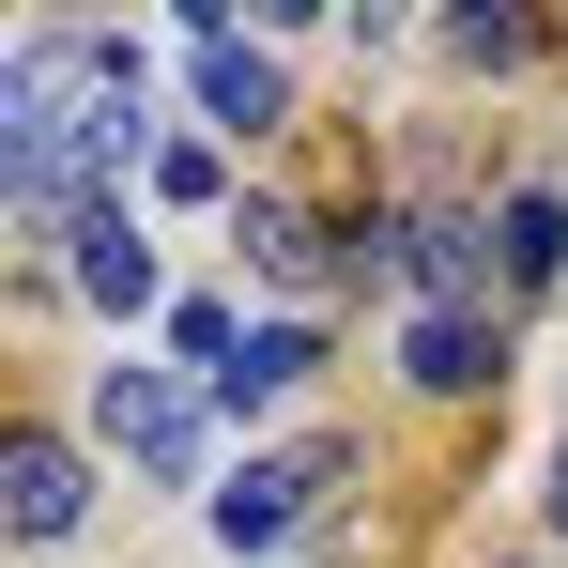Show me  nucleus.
Wrapping results in <instances>:
<instances>
[{
	"instance_id": "nucleus-1",
	"label": "nucleus",
	"mask_w": 568,
	"mask_h": 568,
	"mask_svg": "<svg viewBox=\"0 0 568 568\" xmlns=\"http://www.w3.org/2000/svg\"><path fill=\"white\" fill-rule=\"evenodd\" d=\"M93 430H108L139 476H200V399H185L170 369H93Z\"/></svg>"
},
{
	"instance_id": "nucleus-2",
	"label": "nucleus",
	"mask_w": 568,
	"mask_h": 568,
	"mask_svg": "<svg viewBox=\"0 0 568 568\" xmlns=\"http://www.w3.org/2000/svg\"><path fill=\"white\" fill-rule=\"evenodd\" d=\"M0 507H16V538H78V507H93V476H78V446L16 430V446H0Z\"/></svg>"
},
{
	"instance_id": "nucleus-3",
	"label": "nucleus",
	"mask_w": 568,
	"mask_h": 568,
	"mask_svg": "<svg viewBox=\"0 0 568 568\" xmlns=\"http://www.w3.org/2000/svg\"><path fill=\"white\" fill-rule=\"evenodd\" d=\"M200 123H231V139H262V123H292L277 62H262V47H231V31H200Z\"/></svg>"
},
{
	"instance_id": "nucleus-4",
	"label": "nucleus",
	"mask_w": 568,
	"mask_h": 568,
	"mask_svg": "<svg viewBox=\"0 0 568 568\" xmlns=\"http://www.w3.org/2000/svg\"><path fill=\"white\" fill-rule=\"evenodd\" d=\"M323 491V462H246V476H215V538L231 554H262V538H292V507Z\"/></svg>"
},
{
	"instance_id": "nucleus-5",
	"label": "nucleus",
	"mask_w": 568,
	"mask_h": 568,
	"mask_svg": "<svg viewBox=\"0 0 568 568\" xmlns=\"http://www.w3.org/2000/svg\"><path fill=\"white\" fill-rule=\"evenodd\" d=\"M78 292H93L108 323L154 307V246H139V215H78Z\"/></svg>"
},
{
	"instance_id": "nucleus-6",
	"label": "nucleus",
	"mask_w": 568,
	"mask_h": 568,
	"mask_svg": "<svg viewBox=\"0 0 568 568\" xmlns=\"http://www.w3.org/2000/svg\"><path fill=\"white\" fill-rule=\"evenodd\" d=\"M491 369H507V354H491L476 307H430V323H415V384H430V399H476Z\"/></svg>"
},
{
	"instance_id": "nucleus-7",
	"label": "nucleus",
	"mask_w": 568,
	"mask_h": 568,
	"mask_svg": "<svg viewBox=\"0 0 568 568\" xmlns=\"http://www.w3.org/2000/svg\"><path fill=\"white\" fill-rule=\"evenodd\" d=\"M231 246H246V277H277V292L323 277V231H307L292 200H246V215H231Z\"/></svg>"
},
{
	"instance_id": "nucleus-8",
	"label": "nucleus",
	"mask_w": 568,
	"mask_h": 568,
	"mask_svg": "<svg viewBox=\"0 0 568 568\" xmlns=\"http://www.w3.org/2000/svg\"><path fill=\"white\" fill-rule=\"evenodd\" d=\"M323 369V338H307V323H262V338H246V369L215 384V399H231V415H246V399H292V384Z\"/></svg>"
},
{
	"instance_id": "nucleus-9",
	"label": "nucleus",
	"mask_w": 568,
	"mask_h": 568,
	"mask_svg": "<svg viewBox=\"0 0 568 568\" xmlns=\"http://www.w3.org/2000/svg\"><path fill=\"white\" fill-rule=\"evenodd\" d=\"M491 231H507V277H523V292H538V277H554V262H568V215H554V200H538V185L507 200Z\"/></svg>"
},
{
	"instance_id": "nucleus-10",
	"label": "nucleus",
	"mask_w": 568,
	"mask_h": 568,
	"mask_svg": "<svg viewBox=\"0 0 568 568\" xmlns=\"http://www.w3.org/2000/svg\"><path fill=\"white\" fill-rule=\"evenodd\" d=\"M231 185V170H215V139H170V154H154V200H215Z\"/></svg>"
}]
</instances>
